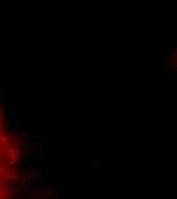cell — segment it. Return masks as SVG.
I'll list each match as a JSON object with an SVG mask.
<instances>
[{"mask_svg":"<svg viewBox=\"0 0 177 199\" xmlns=\"http://www.w3.org/2000/svg\"><path fill=\"white\" fill-rule=\"evenodd\" d=\"M5 194H6V197H12V196H17V194H20L19 193V188H14V187H6L5 188Z\"/></svg>","mask_w":177,"mask_h":199,"instance_id":"cell-7","label":"cell"},{"mask_svg":"<svg viewBox=\"0 0 177 199\" xmlns=\"http://www.w3.org/2000/svg\"><path fill=\"white\" fill-rule=\"evenodd\" d=\"M11 135L8 133V130H2L0 132V144H9Z\"/></svg>","mask_w":177,"mask_h":199,"instance_id":"cell-6","label":"cell"},{"mask_svg":"<svg viewBox=\"0 0 177 199\" xmlns=\"http://www.w3.org/2000/svg\"><path fill=\"white\" fill-rule=\"evenodd\" d=\"M2 197H6V194H5V188H0V199Z\"/></svg>","mask_w":177,"mask_h":199,"instance_id":"cell-13","label":"cell"},{"mask_svg":"<svg viewBox=\"0 0 177 199\" xmlns=\"http://www.w3.org/2000/svg\"><path fill=\"white\" fill-rule=\"evenodd\" d=\"M29 133H31L29 129H28V130H20V132H12V133H11V141H12V144H14V146L22 144V143H23V138H25L26 135H29Z\"/></svg>","mask_w":177,"mask_h":199,"instance_id":"cell-2","label":"cell"},{"mask_svg":"<svg viewBox=\"0 0 177 199\" xmlns=\"http://www.w3.org/2000/svg\"><path fill=\"white\" fill-rule=\"evenodd\" d=\"M17 159H19V158H9V159H8V162H6V165H8V167H11V168L17 167Z\"/></svg>","mask_w":177,"mask_h":199,"instance_id":"cell-9","label":"cell"},{"mask_svg":"<svg viewBox=\"0 0 177 199\" xmlns=\"http://www.w3.org/2000/svg\"><path fill=\"white\" fill-rule=\"evenodd\" d=\"M19 118L22 123H43V114L40 112H20Z\"/></svg>","mask_w":177,"mask_h":199,"instance_id":"cell-1","label":"cell"},{"mask_svg":"<svg viewBox=\"0 0 177 199\" xmlns=\"http://www.w3.org/2000/svg\"><path fill=\"white\" fill-rule=\"evenodd\" d=\"M17 181H19L20 184H25V182H26V179H25L23 176H19V178H17Z\"/></svg>","mask_w":177,"mask_h":199,"instance_id":"cell-14","label":"cell"},{"mask_svg":"<svg viewBox=\"0 0 177 199\" xmlns=\"http://www.w3.org/2000/svg\"><path fill=\"white\" fill-rule=\"evenodd\" d=\"M17 158H19V159H23V158H25V152H23V150H17Z\"/></svg>","mask_w":177,"mask_h":199,"instance_id":"cell-10","label":"cell"},{"mask_svg":"<svg viewBox=\"0 0 177 199\" xmlns=\"http://www.w3.org/2000/svg\"><path fill=\"white\" fill-rule=\"evenodd\" d=\"M17 178H19V175L14 172V168H8V170H5V173H3V176L0 178V179H3L6 184H9L11 181H17Z\"/></svg>","mask_w":177,"mask_h":199,"instance_id":"cell-4","label":"cell"},{"mask_svg":"<svg viewBox=\"0 0 177 199\" xmlns=\"http://www.w3.org/2000/svg\"><path fill=\"white\" fill-rule=\"evenodd\" d=\"M23 167H25V162H23V161H22V159H20V161H19V162H17V168H19V170H22V168H23Z\"/></svg>","mask_w":177,"mask_h":199,"instance_id":"cell-12","label":"cell"},{"mask_svg":"<svg viewBox=\"0 0 177 199\" xmlns=\"http://www.w3.org/2000/svg\"><path fill=\"white\" fill-rule=\"evenodd\" d=\"M163 45H165V48H168V46L171 45V40H165V42H163Z\"/></svg>","mask_w":177,"mask_h":199,"instance_id":"cell-15","label":"cell"},{"mask_svg":"<svg viewBox=\"0 0 177 199\" xmlns=\"http://www.w3.org/2000/svg\"><path fill=\"white\" fill-rule=\"evenodd\" d=\"M5 147H2V146H0V159H3V156H5Z\"/></svg>","mask_w":177,"mask_h":199,"instance_id":"cell-11","label":"cell"},{"mask_svg":"<svg viewBox=\"0 0 177 199\" xmlns=\"http://www.w3.org/2000/svg\"><path fill=\"white\" fill-rule=\"evenodd\" d=\"M2 95H3V89H2V87H0V96H2Z\"/></svg>","mask_w":177,"mask_h":199,"instance_id":"cell-16","label":"cell"},{"mask_svg":"<svg viewBox=\"0 0 177 199\" xmlns=\"http://www.w3.org/2000/svg\"><path fill=\"white\" fill-rule=\"evenodd\" d=\"M2 117H3V124L5 126H9L11 123H12V120H14V117H16V114H14V109H5V110H2Z\"/></svg>","mask_w":177,"mask_h":199,"instance_id":"cell-3","label":"cell"},{"mask_svg":"<svg viewBox=\"0 0 177 199\" xmlns=\"http://www.w3.org/2000/svg\"><path fill=\"white\" fill-rule=\"evenodd\" d=\"M5 152H6V155H8L9 158H17V149L14 147V144H12V146L6 144V146H5Z\"/></svg>","mask_w":177,"mask_h":199,"instance_id":"cell-5","label":"cell"},{"mask_svg":"<svg viewBox=\"0 0 177 199\" xmlns=\"http://www.w3.org/2000/svg\"><path fill=\"white\" fill-rule=\"evenodd\" d=\"M29 167L41 168V167H43V159H40V158H38V161H32V162H29Z\"/></svg>","mask_w":177,"mask_h":199,"instance_id":"cell-8","label":"cell"}]
</instances>
